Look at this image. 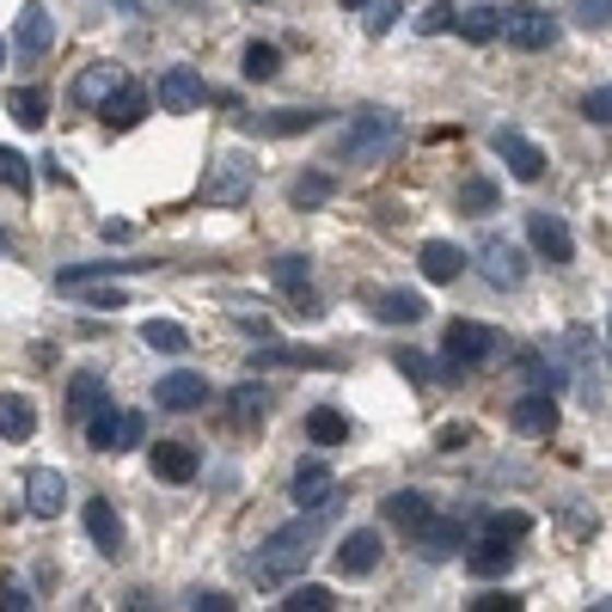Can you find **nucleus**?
<instances>
[{
	"label": "nucleus",
	"instance_id": "c85d7f7f",
	"mask_svg": "<svg viewBox=\"0 0 612 612\" xmlns=\"http://www.w3.org/2000/svg\"><path fill=\"white\" fill-rule=\"evenodd\" d=\"M270 275H275V289L289 294V301H294V294H313V270H306L301 251H282V258L270 263Z\"/></svg>",
	"mask_w": 612,
	"mask_h": 612
},
{
	"label": "nucleus",
	"instance_id": "9d476101",
	"mask_svg": "<svg viewBox=\"0 0 612 612\" xmlns=\"http://www.w3.org/2000/svg\"><path fill=\"white\" fill-rule=\"evenodd\" d=\"M202 398H209V380L190 374V367H178V374H166V380L153 386V404H166V411H197Z\"/></svg>",
	"mask_w": 612,
	"mask_h": 612
},
{
	"label": "nucleus",
	"instance_id": "4c0bfd02",
	"mask_svg": "<svg viewBox=\"0 0 612 612\" xmlns=\"http://www.w3.org/2000/svg\"><path fill=\"white\" fill-rule=\"evenodd\" d=\"M496 202H503V190H496L490 178H466V184H459V209H466V214H490Z\"/></svg>",
	"mask_w": 612,
	"mask_h": 612
},
{
	"label": "nucleus",
	"instance_id": "393cba45",
	"mask_svg": "<svg viewBox=\"0 0 612 612\" xmlns=\"http://www.w3.org/2000/svg\"><path fill=\"white\" fill-rule=\"evenodd\" d=\"M122 80H129V74H122V68H110V61H98V68H86V74L74 80V98H80V105H92V110H98V105H105V98H110V92L122 86Z\"/></svg>",
	"mask_w": 612,
	"mask_h": 612
},
{
	"label": "nucleus",
	"instance_id": "603ef678",
	"mask_svg": "<svg viewBox=\"0 0 612 612\" xmlns=\"http://www.w3.org/2000/svg\"><path fill=\"white\" fill-rule=\"evenodd\" d=\"M136 7H141V0H117V13H136Z\"/></svg>",
	"mask_w": 612,
	"mask_h": 612
},
{
	"label": "nucleus",
	"instance_id": "b1692460",
	"mask_svg": "<svg viewBox=\"0 0 612 612\" xmlns=\"http://www.w3.org/2000/svg\"><path fill=\"white\" fill-rule=\"evenodd\" d=\"M484 275H490V289H520L527 263H520L515 245H484Z\"/></svg>",
	"mask_w": 612,
	"mask_h": 612
},
{
	"label": "nucleus",
	"instance_id": "dca6fc26",
	"mask_svg": "<svg viewBox=\"0 0 612 612\" xmlns=\"http://www.w3.org/2000/svg\"><path fill=\"white\" fill-rule=\"evenodd\" d=\"M515 557H520V551H515V539H496V533H490L484 545H472V551H466V569L490 581V576H508V569H515Z\"/></svg>",
	"mask_w": 612,
	"mask_h": 612
},
{
	"label": "nucleus",
	"instance_id": "423d86ee",
	"mask_svg": "<svg viewBox=\"0 0 612 612\" xmlns=\"http://www.w3.org/2000/svg\"><path fill=\"white\" fill-rule=\"evenodd\" d=\"M490 148L503 153L508 172H515L520 184H539V178H545V148H539V141H527L520 129H496V136H490Z\"/></svg>",
	"mask_w": 612,
	"mask_h": 612
},
{
	"label": "nucleus",
	"instance_id": "864d4df0",
	"mask_svg": "<svg viewBox=\"0 0 612 612\" xmlns=\"http://www.w3.org/2000/svg\"><path fill=\"white\" fill-rule=\"evenodd\" d=\"M343 7H350V13H362V7H367V0H343Z\"/></svg>",
	"mask_w": 612,
	"mask_h": 612
},
{
	"label": "nucleus",
	"instance_id": "49530a36",
	"mask_svg": "<svg viewBox=\"0 0 612 612\" xmlns=\"http://www.w3.org/2000/svg\"><path fill=\"white\" fill-rule=\"evenodd\" d=\"M367 7H374V13H367V31H374V37H386V31L398 25V0H367Z\"/></svg>",
	"mask_w": 612,
	"mask_h": 612
},
{
	"label": "nucleus",
	"instance_id": "5fc2aeb1",
	"mask_svg": "<svg viewBox=\"0 0 612 612\" xmlns=\"http://www.w3.org/2000/svg\"><path fill=\"white\" fill-rule=\"evenodd\" d=\"M0 61H7V44H0Z\"/></svg>",
	"mask_w": 612,
	"mask_h": 612
},
{
	"label": "nucleus",
	"instance_id": "c756f323",
	"mask_svg": "<svg viewBox=\"0 0 612 612\" xmlns=\"http://www.w3.org/2000/svg\"><path fill=\"white\" fill-rule=\"evenodd\" d=\"M454 31L466 44H490V37H503V7H472V13H459Z\"/></svg>",
	"mask_w": 612,
	"mask_h": 612
},
{
	"label": "nucleus",
	"instance_id": "f704fd0d",
	"mask_svg": "<svg viewBox=\"0 0 612 612\" xmlns=\"http://www.w3.org/2000/svg\"><path fill=\"white\" fill-rule=\"evenodd\" d=\"M239 68H245V80H275V68H282V49L275 44H245V56H239Z\"/></svg>",
	"mask_w": 612,
	"mask_h": 612
},
{
	"label": "nucleus",
	"instance_id": "6e6d98bb",
	"mask_svg": "<svg viewBox=\"0 0 612 612\" xmlns=\"http://www.w3.org/2000/svg\"><path fill=\"white\" fill-rule=\"evenodd\" d=\"M607 331H612V319H607Z\"/></svg>",
	"mask_w": 612,
	"mask_h": 612
},
{
	"label": "nucleus",
	"instance_id": "f3484780",
	"mask_svg": "<svg viewBox=\"0 0 612 612\" xmlns=\"http://www.w3.org/2000/svg\"><path fill=\"white\" fill-rule=\"evenodd\" d=\"M416 263H423V275L428 282H459V275H466V251H459V245H447V239H428L423 251H416Z\"/></svg>",
	"mask_w": 612,
	"mask_h": 612
},
{
	"label": "nucleus",
	"instance_id": "7ed1b4c3",
	"mask_svg": "<svg viewBox=\"0 0 612 612\" xmlns=\"http://www.w3.org/2000/svg\"><path fill=\"white\" fill-rule=\"evenodd\" d=\"M251 178H258V160L239 148L214 153L209 160V178H202V197L214 202V209H239L245 197H251Z\"/></svg>",
	"mask_w": 612,
	"mask_h": 612
},
{
	"label": "nucleus",
	"instance_id": "58836bf2",
	"mask_svg": "<svg viewBox=\"0 0 612 612\" xmlns=\"http://www.w3.org/2000/svg\"><path fill=\"white\" fill-rule=\"evenodd\" d=\"M459 25V7H447V0H428L423 13H416V31L423 37H442V31H454Z\"/></svg>",
	"mask_w": 612,
	"mask_h": 612
},
{
	"label": "nucleus",
	"instance_id": "f03ea898",
	"mask_svg": "<svg viewBox=\"0 0 612 612\" xmlns=\"http://www.w3.org/2000/svg\"><path fill=\"white\" fill-rule=\"evenodd\" d=\"M313 557V520H289L263 539V557H251V576L258 581H282L289 569H301Z\"/></svg>",
	"mask_w": 612,
	"mask_h": 612
},
{
	"label": "nucleus",
	"instance_id": "a18cd8bd",
	"mask_svg": "<svg viewBox=\"0 0 612 612\" xmlns=\"http://www.w3.org/2000/svg\"><path fill=\"white\" fill-rule=\"evenodd\" d=\"M581 117H588V122H612V86L588 92V98H581Z\"/></svg>",
	"mask_w": 612,
	"mask_h": 612
},
{
	"label": "nucleus",
	"instance_id": "20e7f679",
	"mask_svg": "<svg viewBox=\"0 0 612 612\" xmlns=\"http://www.w3.org/2000/svg\"><path fill=\"white\" fill-rule=\"evenodd\" d=\"M503 37L515 49H551L557 44V19L533 0H515V7H503Z\"/></svg>",
	"mask_w": 612,
	"mask_h": 612
},
{
	"label": "nucleus",
	"instance_id": "37998d69",
	"mask_svg": "<svg viewBox=\"0 0 612 612\" xmlns=\"http://www.w3.org/2000/svg\"><path fill=\"white\" fill-rule=\"evenodd\" d=\"M141 442H148V416H141V411H122V428H117V454H122V447H141Z\"/></svg>",
	"mask_w": 612,
	"mask_h": 612
},
{
	"label": "nucleus",
	"instance_id": "bb28decb",
	"mask_svg": "<svg viewBox=\"0 0 612 612\" xmlns=\"http://www.w3.org/2000/svg\"><path fill=\"white\" fill-rule=\"evenodd\" d=\"M306 442H313V447H343V442H350V423H343V411L319 404V411L306 416Z\"/></svg>",
	"mask_w": 612,
	"mask_h": 612
},
{
	"label": "nucleus",
	"instance_id": "cd10ccee",
	"mask_svg": "<svg viewBox=\"0 0 612 612\" xmlns=\"http://www.w3.org/2000/svg\"><path fill=\"white\" fill-rule=\"evenodd\" d=\"M337 197V178L331 172H301V178L289 184V202L294 209H319V202H331Z\"/></svg>",
	"mask_w": 612,
	"mask_h": 612
},
{
	"label": "nucleus",
	"instance_id": "473e14b6",
	"mask_svg": "<svg viewBox=\"0 0 612 612\" xmlns=\"http://www.w3.org/2000/svg\"><path fill=\"white\" fill-rule=\"evenodd\" d=\"M7 110L19 117V129H44V117H49V98L37 86H19V92H7Z\"/></svg>",
	"mask_w": 612,
	"mask_h": 612
},
{
	"label": "nucleus",
	"instance_id": "ea45409f",
	"mask_svg": "<svg viewBox=\"0 0 612 612\" xmlns=\"http://www.w3.org/2000/svg\"><path fill=\"white\" fill-rule=\"evenodd\" d=\"M263 404H270L263 386H233V416L239 423H263Z\"/></svg>",
	"mask_w": 612,
	"mask_h": 612
},
{
	"label": "nucleus",
	"instance_id": "de8ad7c7",
	"mask_svg": "<svg viewBox=\"0 0 612 612\" xmlns=\"http://www.w3.org/2000/svg\"><path fill=\"white\" fill-rule=\"evenodd\" d=\"M472 607H478V612H515V607H520V600H515V595H508V588H490V595H478V600H472Z\"/></svg>",
	"mask_w": 612,
	"mask_h": 612
},
{
	"label": "nucleus",
	"instance_id": "ddd939ff",
	"mask_svg": "<svg viewBox=\"0 0 612 612\" xmlns=\"http://www.w3.org/2000/svg\"><path fill=\"white\" fill-rule=\"evenodd\" d=\"M61 503H68V478L49 472V466H37V472L25 478V508L49 520V515H61Z\"/></svg>",
	"mask_w": 612,
	"mask_h": 612
},
{
	"label": "nucleus",
	"instance_id": "c9c22d12",
	"mask_svg": "<svg viewBox=\"0 0 612 612\" xmlns=\"http://www.w3.org/2000/svg\"><path fill=\"white\" fill-rule=\"evenodd\" d=\"M98 404H105V380H98V374H74V386H68V411L92 416Z\"/></svg>",
	"mask_w": 612,
	"mask_h": 612
},
{
	"label": "nucleus",
	"instance_id": "0eeeda50",
	"mask_svg": "<svg viewBox=\"0 0 612 612\" xmlns=\"http://www.w3.org/2000/svg\"><path fill=\"white\" fill-rule=\"evenodd\" d=\"M527 239H533V251L545 263H569V258H576V233H569L557 214H545V209L527 214Z\"/></svg>",
	"mask_w": 612,
	"mask_h": 612
},
{
	"label": "nucleus",
	"instance_id": "2eb2a0df",
	"mask_svg": "<svg viewBox=\"0 0 612 612\" xmlns=\"http://www.w3.org/2000/svg\"><path fill=\"white\" fill-rule=\"evenodd\" d=\"M56 44V19L44 13V7H37V0H31L25 13H19V31H13V49L19 56H44V49Z\"/></svg>",
	"mask_w": 612,
	"mask_h": 612
},
{
	"label": "nucleus",
	"instance_id": "09e8293b",
	"mask_svg": "<svg viewBox=\"0 0 612 612\" xmlns=\"http://www.w3.org/2000/svg\"><path fill=\"white\" fill-rule=\"evenodd\" d=\"M190 607H202V612H233V600L221 595V588H202V595H190Z\"/></svg>",
	"mask_w": 612,
	"mask_h": 612
},
{
	"label": "nucleus",
	"instance_id": "3c124183",
	"mask_svg": "<svg viewBox=\"0 0 612 612\" xmlns=\"http://www.w3.org/2000/svg\"><path fill=\"white\" fill-rule=\"evenodd\" d=\"M435 442H442V447H447V454H454V447H466V442H472V428H459V423H447V428H442V435H435Z\"/></svg>",
	"mask_w": 612,
	"mask_h": 612
},
{
	"label": "nucleus",
	"instance_id": "9b49d317",
	"mask_svg": "<svg viewBox=\"0 0 612 612\" xmlns=\"http://www.w3.org/2000/svg\"><path fill=\"white\" fill-rule=\"evenodd\" d=\"M508 423L520 428V435H551V428H557V392H527L515 404V411H508Z\"/></svg>",
	"mask_w": 612,
	"mask_h": 612
},
{
	"label": "nucleus",
	"instance_id": "5701e85b",
	"mask_svg": "<svg viewBox=\"0 0 612 612\" xmlns=\"http://www.w3.org/2000/svg\"><path fill=\"white\" fill-rule=\"evenodd\" d=\"M380 515L392 520V527H404V533H416V527H423V520L435 515V508H428L423 490H392V496L380 503Z\"/></svg>",
	"mask_w": 612,
	"mask_h": 612
},
{
	"label": "nucleus",
	"instance_id": "72a5a7b5",
	"mask_svg": "<svg viewBox=\"0 0 612 612\" xmlns=\"http://www.w3.org/2000/svg\"><path fill=\"white\" fill-rule=\"evenodd\" d=\"M117 428H122V411L98 404V411L86 416V442H92V454H117Z\"/></svg>",
	"mask_w": 612,
	"mask_h": 612
},
{
	"label": "nucleus",
	"instance_id": "2f4dec72",
	"mask_svg": "<svg viewBox=\"0 0 612 612\" xmlns=\"http://www.w3.org/2000/svg\"><path fill=\"white\" fill-rule=\"evenodd\" d=\"M325 110H282V117H251L258 136H301V129H319Z\"/></svg>",
	"mask_w": 612,
	"mask_h": 612
},
{
	"label": "nucleus",
	"instance_id": "c03bdc74",
	"mask_svg": "<svg viewBox=\"0 0 612 612\" xmlns=\"http://www.w3.org/2000/svg\"><path fill=\"white\" fill-rule=\"evenodd\" d=\"M576 19L588 31H607L612 25V0H576Z\"/></svg>",
	"mask_w": 612,
	"mask_h": 612
},
{
	"label": "nucleus",
	"instance_id": "1a4fd4ad",
	"mask_svg": "<svg viewBox=\"0 0 612 612\" xmlns=\"http://www.w3.org/2000/svg\"><path fill=\"white\" fill-rule=\"evenodd\" d=\"M374 564H380V533H374V527L343 533V545H337V569L355 581V576H374Z\"/></svg>",
	"mask_w": 612,
	"mask_h": 612
},
{
	"label": "nucleus",
	"instance_id": "aec40b11",
	"mask_svg": "<svg viewBox=\"0 0 612 612\" xmlns=\"http://www.w3.org/2000/svg\"><path fill=\"white\" fill-rule=\"evenodd\" d=\"M37 435V411L25 392H0V442H31Z\"/></svg>",
	"mask_w": 612,
	"mask_h": 612
},
{
	"label": "nucleus",
	"instance_id": "6ab92c4d",
	"mask_svg": "<svg viewBox=\"0 0 612 612\" xmlns=\"http://www.w3.org/2000/svg\"><path fill=\"white\" fill-rule=\"evenodd\" d=\"M428 306H423V294H411V289H380L374 294V319L380 325H416Z\"/></svg>",
	"mask_w": 612,
	"mask_h": 612
},
{
	"label": "nucleus",
	"instance_id": "7c9ffc66",
	"mask_svg": "<svg viewBox=\"0 0 612 612\" xmlns=\"http://www.w3.org/2000/svg\"><path fill=\"white\" fill-rule=\"evenodd\" d=\"M141 343H148V350H166V355H184L190 350V331H184L178 319H148L141 325Z\"/></svg>",
	"mask_w": 612,
	"mask_h": 612
},
{
	"label": "nucleus",
	"instance_id": "39448f33",
	"mask_svg": "<svg viewBox=\"0 0 612 612\" xmlns=\"http://www.w3.org/2000/svg\"><path fill=\"white\" fill-rule=\"evenodd\" d=\"M442 343H447V355H454L459 367H478V362H490V355H503V331L472 325V319H454Z\"/></svg>",
	"mask_w": 612,
	"mask_h": 612
},
{
	"label": "nucleus",
	"instance_id": "f8f14e48",
	"mask_svg": "<svg viewBox=\"0 0 612 612\" xmlns=\"http://www.w3.org/2000/svg\"><path fill=\"white\" fill-rule=\"evenodd\" d=\"M416 545H423L428 564H442V557H454V551H466V520H435L428 515L423 527H416Z\"/></svg>",
	"mask_w": 612,
	"mask_h": 612
},
{
	"label": "nucleus",
	"instance_id": "4be33fe9",
	"mask_svg": "<svg viewBox=\"0 0 612 612\" xmlns=\"http://www.w3.org/2000/svg\"><path fill=\"white\" fill-rule=\"evenodd\" d=\"M148 459H153V478H166V484H190L197 478V454L184 442H160Z\"/></svg>",
	"mask_w": 612,
	"mask_h": 612
},
{
	"label": "nucleus",
	"instance_id": "8fccbe9b",
	"mask_svg": "<svg viewBox=\"0 0 612 612\" xmlns=\"http://www.w3.org/2000/svg\"><path fill=\"white\" fill-rule=\"evenodd\" d=\"M398 367H404L411 380H428V374H435V367L423 362V350H404V355H398Z\"/></svg>",
	"mask_w": 612,
	"mask_h": 612
},
{
	"label": "nucleus",
	"instance_id": "a211bd4d",
	"mask_svg": "<svg viewBox=\"0 0 612 612\" xmlns=\"http://www.w3.org/2000/svg\"><path fill=\"white\" fill-rule=\"evenodd\" d=\"M86 539L105 551V557H117V551H122V520H117V508H110L105 496H92V503H86Z\"/></svg>",
	"mask_w": 612,
	"mask_h": 612
},
{
	"label": "nucleus",
	"instance_id": "412c9836",
	"mask_svg": "<svg viewBox=\"0 0 612 612\" xmlns=\"http://www.w3.org/2000/svg\"><path fill=\"white\" fill-rule=\"evenodd\" d=\"M331 466H319V459H306L301 472H294V503L301 508H331Z\"/></svg>",
	"mask_w": 612,
	"mask_h": 612
},
{
	"label": "nucleus",
	"instance_id": "4468645a",
	"mask_svg": "<svg viewBox=\"0 0 612 612\" xmlns=\"http://www.w3.org/2000/svg\"><path fill=\"white\" fill-rule=\"evenodd\" d=\"M148 105H153L148 92H141V86H136V80H122V86H117V92H110L105 105H98V117H105V122H110V129H136V122H141V117H148Z\"/></svg>",
	"mask_w": 612,
	"mask_h": 612
},
{
	"label": "nucleus",
	"instance_id": "e433bc0d",
	"mask_svg": "<svg viewBox=\"0 0 612 612\" xmlns=\"http://www.w3.org/2000/svg\"><path fill=\"white\" fill-rule=\"evenodd\" d=\"M289 612H331L337 595L325 588V581H301V588H289V600H282Z\"/></svg>",
	"mask_w": 612,
	"mask_h": 612
},
{
	"label": "nucleus",
	"instance_id": "f257e3e1",
	"mask_svg": "<svg viewBox=\"0 0 612 612\" xmlns=\"http://www.w3.org/2000/svg\"><path fill=\"white\" fill-rule=\"evenodd\" d=\"M398 136H404V122H398L392 110L367 105V110H355V122L343 129V160H355V166H380L386 153L398 148Z\"/></svg>",
	"mask_w": 612,
	"mask_h": 612
},
{
	"label": "nucleus",
	"instance_id": "6e6552de",
	"mask_svg": "<svg viewBox=\"0 0 612 612\" xmlns=\"http://www.w3.org/2000/svg\"><path fill=\"white\" fill-rule=\"evenodd\" d=\"M209 86H202L197 68H166L160 74V110H202Z\"/></svg>",
	"mask_w": 612,
	"mask_h": 612
},
{
	"label": "nucleus",
	"instance_id": "79ce46f5",
	"mask_svg": "<svg viewBox=\"0 0 612 612\" xmlns=\"http://www.w3.org/2000/svg\"><path fill=\"white\" fill-rule=\"evenodd\" d=\"M0 184H13V190H31V160L13 148H0Z\"/></svg>",
	"mask_w": 612,
	"mask_h": 612
},
{
	"label": "nucleus",
	"instance_id": "a19ab883",
	"mask_svg": "<svg viewBox=\"0 0 612 612\" xmlns=\"http://www.w3.org/2000/svg\"><path fill=\"white\" fill-rule=\"evenodd\" d=\"M484 527H490L496 539H527V527H533V520L520 515V508H496V515H490Z\"/></svg>",
	"mask_w": 612,
	"mask_h": 612
},
{
	"label": "nucleus",
	"instance_id": "a878e982",
	"mask_svg": "<svg viewBox=\"0 0 612 612\" xmlns=\"http://www.w3.org/2000/svg\"><path fill=\"white\" fill-rule=\"evenodd\" d=\"M148 258H98V263H68V270L56 275L61 289H86V282H98V275H117V270H141Z\"/></svg>",
	"mask_w": 612,
	"mask_h": 612
}]
</instances>
